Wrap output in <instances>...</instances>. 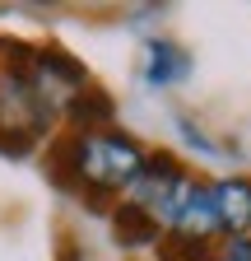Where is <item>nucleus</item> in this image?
Instances as JSON below:
<instances>
[{"instance_id":"nucleus-10","label":"nucleus","mask_w":251,"mask_h":261,"mask_svg":"<svg viewBox=\"0 0 251 261\" xmlns=\"http://www.w3.org/2000/svg\"><path fill=\"white\" fill-rule=\"evenodd\" d=\"M218 261H251V238H228Z\"/></svg>"},{"instance_id":"nucleus-7","label":"nucleus","mask_w":251,"mask_h":261,"mask_svg":"<svg viewBox=\"0 0 251 261\" xmlns=\"http://www.w3.org/2000/svg\"><path fill=\"white\" fill-rule=\"evenodd\" d=\"M112 233H116L121 247H153L163 238V228L153 224V215L140 210L135 201H121V205H112Z\"/></svg>"},{"instance_id":"nucleus-5","label":"nucleus","mask_w":251,"mask_h":261,"mask_svg":"<svg viewBox=\"0 0 251 261\" xmlns=\"http://www.w3.org/2000/svg\"><path fill=\"white\" fill-rule=\"evenodd\" d=\"M172 238H191V243H209L218 238V215H214V196H209V182H196L191 196L181 205V219L172 228Z\"/></svg>"},{"instance_id":"nucleus-9","label":"nucleus","mask_w":251,"mask_h":261,"mask_svg":"<svg viewBox=\"0 0 251 261\" xmlns=\"http://www.w3.org/2000/svg\"><path fill=\"white\" fill-rule=\"evenodd\" d=\"M177 130H181V140H186V145H196L200 154H224V145H218V140H209V136H200V126H196V121L177 117Z\"/></svg>"},{"instance_id":"nucleus-3","label":"nucleus","mask_w":251,"mask_h":261,"mask_svg":"<svg viewBox=\"0 0 251 261\" xmlns=\"http://www.w3.org/2000/svg\"><path fill=\"white\" fill-rule=\"evenodd\" d=\"M209 196H214L218 233H228V238H251V177L209 182Z\"/></svg>"},{"instance_id":"nucleus-4","label":"nucleus","mask_w":251,"mask_h":261,"mask_svg":"<svg viewBox=\"0 0 251 261\" xmlns=\"http://www.w3.org/2000/svg\"><path fill=\"white\" fill-rule=\"evenodd\" d=\"M140 75L149 89H172L181 84L186 75H191V56H186V47L168 42V38H153L144 47V65H140Z\"/></svg>"},{"instance_id":"nucleus-6","label":"nucleus","mask_w":251,"mask_h":261,"mask_svg":"<svg viewBox=\"0 0 251 261\" xmlns=\"http://www.w3.org/2000/svg\"><path fill=\"white\" fill-rule=\"evenodd\" d=\"M70 117V126H75V136H84V130H107V121L116 117V103L103 93V89H93V84H84L79 93H70L66 98V108H60Z\"/></svg>"},{"instance_id":"nucleus-8","label":"nucleus","mask_w":251,"mask_h":261,"mask_svg":"<svg viewBox=\"0 0 251 261\" xmlns=\"http://www.w3.org/2000/svg\"><path fill=\"white\" fill-rule=\"evenodd\" d=\"M159 261H218V252H214V243L168 238V243H159Z\"/></svg>"},{"instance_id":"nucleus-2","label":"nucleus","mask_w":251,"mask_h":261,"mask_svg":"<svg viewBox=\"0 0 251 261\" xmlns=\"http://www.w3.org/2000/svg\"><path fill=\"white\" fill-rule=\"evenodd\" d=\"M191 187H196V177H186L172 154H149L144 159V173L131 182V201L140 210H149L163 233H172L177 219H181L186 196H191Z\"/></svg>"},{"instance_id":"nucleus-1","label":"nucleus","mask_w":251,"mask_h":261,"mask_svg":"<svg viewBox=\"0 0 251 261\" xmlns=\"http://www.w3.org/2000/svg\"><path fill=\"white\" fill-rule=\"evenodd\" d=\"M144 145L121 130H84L60 145L56 168H70L75 191L88 196L93 210H103L98 201H107L112 191H131V182L144 173Z\"/></svg>"}]
</instances>
